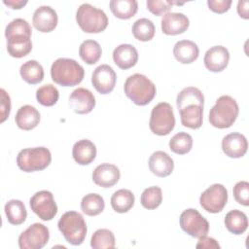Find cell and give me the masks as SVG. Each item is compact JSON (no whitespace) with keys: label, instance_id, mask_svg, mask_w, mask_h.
Listing matches in <instances>:
<instances>
[{"label":"cell","instance_id":"ba28073f","mask_svg":"<svg viewBox=\"0 0 249 249\" xmlns=\"http://www.w3.org/2000/svg\"><path fill=\"white\" fill-rule=\"evenodd\" d=\"M181 229L189 235L199 238L208 233L209 223L208 221L194 208L184 210L179 219Z\"/></svg>","mask_w":249,"mask_h":249},{"label":"cell","instance_id":"9c48e42d","mask_svg":"<svg viewBox=\"0 0 249 249\" xmlns=\"http://www.w3.org/2000/svg\"><path fill=\"white\" fill-rule=\"evenodd\" d=\"M228 201V191L222 184H213L208 187L199 197L200 206L209 213H219Z\"/></svg>","mask_w":249,"mask_h":249},{"label":"cell","instance_id":"60d3db41","mask_svg":"<svg viewBox=\"0 0 249 249\" xmlns=\"http://www.w3.org/2000/svg\"><path fill=\"white\" fill-rule=\"evenodd\" d=\"M147 9L156 16H160L171 9L170 1H161V0H148L146 2Z\"/></svg>","mask_w":249,"mask_h":249},{"label":"cell","instance_id":"ffe728a7","mask_svg":"<svg viewBox=\"0 0 249 249\" xmlns=\"http://www.w3.org/2000/svg\"><path fill=\"white\" fill-rule=\"evenodd\" d=\"M113 60L119 68L129 69L138 61L137 50L130 44H122L113 51Z\"/></svg>","mask_w":249,"mask_h":249},{"label":"cell","instance_id":"f6af8a7d","mask_svg":"<svg viewBox=\"0 0 249 249\" xmlns=\"http://www.w3.org/2000/svg\"><path fill=\"white\" fill-rule=\"evenodd\" d=\"M248 5H249L248 1H238V3H237V13H238L239 17L244 19L249 18Z\"/></svg>","mask_w":249,"mask_h":249},{"label":"cell","instance_id":"5b68a950","mask_svg":"<svg viewBox=\"0 0 249 249\" xmlns=\"http://www.w3.org/2000/svg\"><path fill=\"white\" fill-rule=\"evenodd\" d=\"M76 21L80 28L86 33H99L106 29L108 18L104 11L94 6L84 3L76 12Z\"/></svg>","mask_w":249,"mask_h":249},{"label":"cell","instance_id":"b9f144b4","mask_svg":"<svg viewBox=\"0 0 249 249\" xmlns=\"http://www.w3.org/2000/svg\"><path fill=\"white\" fill-rule=\"evenodd\" d=\"M0 94H1V106H0L1 120H0V122L3 123L9 117L10 112H11V98L4 89H0Z\"/></svg>","mask_w":249,"mask_h":249},{"label":"cell","instance_id":"5bb4252c","mask_svg":"<svg viewBox=\"0 0 249 249\" xmlns=\"http://www.w3.org/2000/svg\"><path fill=\"white\" fill-rule=\"evenodd\" d=\"M57 21V14L50 6H40L33 13V25L40 32L47 33L53 31L56 27Z\"/></svg>","mask_w":249,"mask_h":249},{"label":"cell","instance_id":"e0dca14e","mask_svg":"<svg viewBox=\"0 0 249 249\" xmlns=\"http://www.w3.org/2000/svg\"><path fill=\"white\" fill-rule=\"evenodd\" d=\"M120 177V169L116 165L107 162L97 165L92 172L93 182L102 188L113 187L118 183Z\"/></svg>","mask_w":249,"mask_h":249},{"label":"cell","instance_id":"7a4b0ae2","mask_svg":"<svg viewBox=\"0 0 249 249\" xmlns=\"http://www.w3.org/2000/svg\"><path fill=\"white\" fill-rule=\"evenodd\" d=\"M125 95L136 105L145 106L149 104L156 95L155 84L143 74L129 76L124 86Z\"/></svg>","mask_w":249,"mask_h":249},{"label":"cell","instance_id":"f35d334b","mask_svg":"<svg viewBox=\"0 0 249 249\" xmlns=\"http://www.w3.org/2000/svg\"><path fill=\"white\" fill-rule=\"evenodd\" d=\"M32 30L29 25V23L23 19V18H16L13 19L5 29V37H13V36H18V35H26L31 36Z\"/></svg>","mask_w":249,"mask_h":249},{"label":"cell","instance_id":"74e56055","mask_svg":"<svg viewBox=\"0 0 249 249\" xmlns=\"http://www.w3.org/2000/svg\"><path fill=\"white\" fill-rule=\"evenodd\" d=\"M59 98L58 89L51 84L44 85L36 90V99L43 106H53Z\"/></svg>","mask_w":249,"mask_h":249},{"label":"cell","instance_id":"9a60e30c","mask_svg":"<svg viewBox=\"0 0 249 249\" xmlns=\"http://www.w3.org/2000/svg\"><path fill=\"white\" fill-rule=\"evenodd\" d=\"M230 53L224 46L211 47L204 54L203 62L207 70L211 72H221L228 66Z\"/></svg>","mask_w":249,"mask_h":249},{"label":"cell","instance_id":"f1b7e54d","mask_svg":"<svg viewBox=\"0 0 249 249\" xmlns=\"http://www.w3.org/2000/svg\"><path fill=\"white\" fill-rule=\"evenodd\" d=\"M112 14L121 19L132 18L138 10L136 0H111L109 3Z\"/></svg>","mask_w":249,"mask_h":249},{"label":"cell","instance_id":"30bf717a","mask_svg":"<svg viewBox=\"0 0 249 249\" xmlns=\"http://www.w3.org/2000/svg\"><path fill=\"white\" fill-rule=\"evenodd\" d=\"M49 238V229L41 223H34L19 234L18 246L20 249H41Z\"/></svg>","mask_w":249,"mask_h":249},{"label":"cell","instance_id":"3957f363","mask_svg":"<svg viewBox=\"0 0 249 249\" xmlns=\"http://www.w3.org/2000/svg\"><path fill=\"white\" fill-rule=\"evenodd\" d=\"M238 104L230 95L220 96L210 109L209 122L217 128H228L233 124L238 116Z\"/></svg>","mask_w":249,"mask_h":249},{"label":"cell","instance_id":"7c38bea8","mask_svg":"<svg viewBox=\"0 0 249 249\" xmlns=\"http://www.w3.org/2000/svg\"><path fill=\"white\" fill-rule=\"evenodd\" d=\"M116 80V73L108 64H101L97 66L91 75V84L101 94L110 93L115 88Z\"/></svg>","mask_w":249,"mask_h":249},{"label":"cell","instance_id":"44dd1931","mask_svg":"<svg viewBox=\"0 0 249 249\" xmlns=\"http://www.w3.org/2000/svg\"><path fill=\"white\" fill-rule=\"evenodd\" d=\"M72 156L78 164L88 165L96 157V147L90 140L81 139L73 145Z\"/></svg>","mask_w":249,"mask_h":249},{"label":"cell","instance_id":"8fae6325","mask_svg":"<svg viewBox=\"0 0 249 249\" xmlns=\"http://www.w3.org/2000/svg\"><path fill=\"white\" fill-rule=\"evenodd\" d=\"M31 210L43 221H51L57 213V205L50 191H39L29 200Z\"/></svg>","mask_w":249,"mask_h":249},{"label":"cell","instance_id":"d590c367","mask_svg":"<svg viewBox=\"0 0 249 249\" xmlns=\"http://www.w3.org/2000/svg\"><path fill=\"white\" fill-rule=\"evenodd\" d=\"M162 201V191L158 186H152L145 189L141 195L140 202L146 209L153 210L158 208Z\"/></svg>","mask_w":249,"mask_h":249},{"label":"cell","instance_id":"d4e9b609","mask_svg":"<svg viewBox=\"0 0 249 249\" xmlns=\"http://www.w3.org/2000/svg\"><path fill=\"white\" fill-rule=\"evenodd\" d=\"M31 36L18 35L7 38L8 53L16 58H20L27 55L32 50Z\"/></svg>","mask_w":249,"mask_h":249},{"label":"cell","instance_id":"4316f807","mask_svg":"<svg viewBox=\"0 0 249 249\" xmlns=\"http://www.w3.org/2000/svg\"><path fill=\"white\" fill-rule=\"evenodd\" d=\"M135 197L131 191L121 189L116 191L111 196V206L118 213H126L134 205Z\"/></svg>","mask_w":249,"mask_h":249},{"label":"cell","instance_id":"83f0119b","mask_svg":"<svg viewBox=\"0 0 249 249\" xmlns=\"http://www.w3.org/2000/svg\"><path fill=\"white\" fill-rule=\"evenodd\" d=\"M19 73L21 78L30 85L39 84L44 79L43 66L34 59L28 60L21 64L19 68Z\"/></svg>","mask_w":249,"mask_h":249},{"label":"cell","instance_id":"484cf974","mask_svg":"<svg viewBox=\"0 0 249 249\" xmlns=\"http://www.w3.org/2000/svg\"><path fill=\"white\" fill-rule=\"evenodd\" d=\"M225 226L233 234H241L248 228V219L244 212L234 209L226 214Z\"/></svg>","mask_w":249,"mask_h":249},{"label":"cell","instance_id":"ac0fdd59","mask_svg":"<svg viewBox=\"0 0 249 249\" xmlns=\"http://www.w3.org/2000/svg\"><path fill=\"white\" fill-rule=\"evenodd\" d=\"M161 31L166 35H178L184 33L190 20L182 13H166L161 18Z\"/></svg>","mask_w":249,"mask_h":249},{"label":"cell","instance_id":"bcb514c9","mask_svg":"<svg viewBox=\"0 0 249 249\" xmlns=\"http://www.w3.org/2000/svg\"><path fill=\"white\" fill-rule=\"evenodd\" d=\"M3 3L14 10H19L27 4L26 0H3Z\"/></svg>","mask_w":249,"mask_h":249},{"label":"cell","instance_id":"cb8c5ba5","mask_svg":"<svg viewBox=\"0 0 249 249\" xmlns=\"http://www.w3.org/2000/svg\"><path fill=\"white\" fill-rule=\"evenodd\" d=\"M181 123L184 126L197 129L202 125L203 106L192 104L179 110Z\"/></svg>","mask_w":249,"mask_h":249},{"label":"cell","instance_id":"603a6c76","mask_svg":"<svg viewBox=\"0 0 249 249\" xmlns=\"http://www.w3.org/2000/svg\"><path fill=\"white\" fill-rule=\"evenodd\" d=\"M15 121L20 129L31 130L39 124L40 113L34 106L23 105L18 110Z\"/></svg>","mask_w":249,"mask_h":249},{"label":"cell","instance_id":"ab89813d","mask_svg":"<svg viewBox=\"0 0 249 249\" xmlns=\"http://www.w3.org/2000/svg\"><path fill=\"white\" fill-rule=\"evenodd\" d=\"M232 193L237 203L244 206L249 205V183L247 181L237 182L233 187Z\"/></svg>","mask_w":249,"mask_h":249},{"label":"cell","instance_id":"6da1fadb","mask_svg":"<svg viewBox=\"0 0 249 249\" xmlns=\"http://www.w3.org/2000/svg\"><path fill=\"white\" fill-rule=\"evenodd\" d=\"M84 76V68L71 58H57L51 67L52 80L62 87L77 86L83 81Z\"/></svg>","mask_w":249,"mask_h":249},{"label":"cell","instance_id":"2e32d148","mask_svg":"<svg viewBox=\"0 0 249 249\" xmlns=\"http://www.w3.org/2000/svg\"><path fill=\"white\" fill-rule=\"evenodd\" d=\"M248 148L246 137L238 132H232L226 135L222 140V150L226 156L238 159L243 157Z\"/></svg>","mask_w":249,"mask_h":249},{"label":"cell","instance_id":"7402d4cb","mask_svg":"<svg viewBox=\"0 0 249 249\" xmlns=\"http://www.w3.org/2000/svg\"><path fill=\"white\" fill-rule=\"evenodd\" d=\"M173 54L180 63L190 64L197 59L199 49L197 45L191 40H181L174 45Z\"/></svg>","mask_w":249,"mask_h":249},{"label":"cell","instance_id":"8d00e7d4","mask_svg":"<svg viewBox=\"0 0 249 249\" xmlns=\"http://www.w3.org/2000/svg\"><path fill=\"white\" fill-rule=\"evenodd\" d=\"M193 138L187 132H178L169 140V149L178 155H185L192 150Z\"/></svg>","mask_w":249,"mask_h":249},{"label":"cell","instance_id":"4dcf8cb0","mask_svg":"<svg viewBox=\"0 0 249 249\" xmlns=\"http://www.w3.org/2000/svg\"><path fill=\"white\" fill-rule=\"evenodd\" d=\"M5 214L7 216L8 222L12 225L22 224L27 217V211L24 203L19 199L9 200L4 207Z\"/></svg>","mask_w":249,"mask_h":249},{"label":"cell","instance_id":"d6986e66","mask_svg":"<svg viewBox=\"0 0 249 249\" xmlns=\"http://www.w3.org/2000/svg\"><path fill=\"white\" fill-rule=\"evenodd\" d=\"M150 171L159 177L170 175L174 168V162L171 157L163 151L154 152L148 161Z\"/></svg>","mask_w":249,"mask_h":249},{"label":"cell","instance_id":"277c9868","mask_svg":"<svg viewBox=\"0 0 249 249\" xmlns=\"http://www.w3.org/2000/svg\"><path fill=\"white\" fill-rule=\"evenodd\" d=\"M58 230L65 240L72 245H80L87 235V224L83 215L77 211H67L59 219Z\"/></svg>","mask_w":249,"mask_h":249},{"label":"cell","instance_id":"4fadbf2b","mask_svg":"<svg viewBox=\"0 0 249 249\" xmlns=\"http://www.w3.org/2000/svg\"><path fill=\"white\" fill-rule=\"evenodd\" d=\"M70 108L77 114H88L95 106L93 93L85 88H78L69 96Z\"/></svg>","mask_w":249,"mask_h":249},{"label":"cell","instance_id":"f546056e","mask_svg":"<svg viewBox=\"0 0 249 249\" xmlns=\"http://www.w3.org/2000/svg\"><path fill=\"white\" fill-rule=\"evenodd\" d=\"M192 104L203 106L204 96L199 89L196 87H187L178 93L176 98V105L178 110H180Z\"/></svg>","mask_w":249,"mask_h":249},{"label":"cell","instance_id":"7bdbcfd3","mask_svg":"<svg viewBox=\"0 0 249 249\" xmlns=\"http://www.w3.org/2000/svg\"><path fill=\"white\" fill-rule=\"evenodd\" d=\"M207 5L212 12L217 14H223L229 11L231 5V0H208Z\"/></svg>","mask_w":249,"mask_h":249},{"label":"cell","instance_id":"52a82bcc","mask_svg":"<svg viewBox=\"0 0 249 249\" xmlns=\"http://www.w3.org/2000/svg\"><path fill=\"white\" fill-rule=\"evenodd\" d=\"M175 126V117L171 105L167 102L157 104L151 112L149 127L151 131L160 136L169 134Z\"/></svg>","mask_w":249,"mask_h":249},{"label":"cell","instance_id":"1f68e13d","mask_svg":"<svg viewBox=\"0 0 249 249\" xmlns=\"http://www.w3.org/2000/svg\"><path fill=\"white\" fill-rule=\"evenodd\" d=\"M79 54L84 62L91 65L100 59L102 50L98 42L94 40H86L80 45Z\"/></svg>","mask_w":249,"mask_h":249},{"label":"cell","instance_id":"e575fe53","mask_svg":"<svg viewBox=\"0 0 249 249\" xmlns=\"http://www.w3.org/2000/svg\"><path fill=\"white\" fill-rule=\"evenodd\" d=\"M90 246L93 249H113L115 247L114 233L107 229H99L91 235Z\"/></svg>","mask_w":249,"mask_h":249},{"label":"cell","instance_id":"8992f818","mask_svg":"<svg viewBox=\"0 0 249 249\" xmlns=\"http://www.w3.org/2000/svg\"><path fill=\"white\" fill-rule=\"evenodd\" d=\"M52 161V155L46 147L25 148L17 156V164L24 172H34L45 169Z\"/></svg>","mask_w":249,"mask_h":249},{"label":"cell","instance_id":"836d02e7","mask_svg":"<svg viewBox=\"0 0 249 249\" xmlns=\"http://www.w3.org/2000/svg\"><path fill=\"white\" fill-rule=\"evenodd\" d=\"M155 31L156 28L153 21L146 18L137 19L132 25L133 36L135 37V39L142 42H147L153 39Z\"/></svg>","mask_w":249,"mask_h":249},{"label":"cell","instance_id":"d6a6232c","mask_svg":"<svg viewBox=\"0 0 249 249\" xmlns=\"http://www.w3.org/2000/svg\"><path fill=\"white\" fill-rule=\"evenodd\" d=\"M105 207L103 197L98 194H88L81 201V209L88 216H96L100 214Z\"/></svg>","mask_w":249,"mask_h":249},{"label":"cell","instance_id":"ee69618b","mask_svg":"<svg viewBox=\"0 0 249 249\" xmlns=\"http://www.w3.org/2000/svg\"><path fill=\"white\" fill-rule=\"evenodd\" d=\"M196 248H205V249H212V248L219 249L220 245L216 241V239L204 235V236L199 237V240H198L197 244L196 245Z\"/></svg>","mask_w":249,"mask_h":249}]
</instances>
